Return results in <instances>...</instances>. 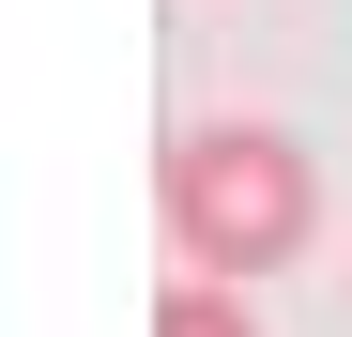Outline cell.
I'll return each mask as SVG.
<instances>
[{"label":"cell","mask_w":352,"mask_h":337,"mask_svg":"<svg viewBox=\"0 0 352 337\" xmlns=\"http://www.w3.org/2000/svg\"><path fill=\"white\" fill-rule=\"evenodd\" d=\"M153 215H168V261L214 276V292H261L322 246V153L291 123H184L153 168Z\"/></svg>","instance_id":"1"},{"label":"cell","mask_w":352,"mask_h":337,"mask_svg":"<svg viewBox=\"0 0 352 337\" xmlns=\"http://www.w3.org/2000/svg\"><path fill=\"white\" fill-rule=\"evenodd\" d=\"M153 337H261V307L214 292V276H168V292H153Z\"/></svg>","instance_id":"2"}]
</instances>
